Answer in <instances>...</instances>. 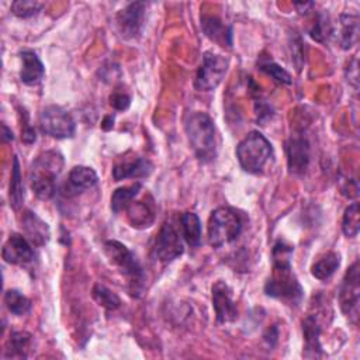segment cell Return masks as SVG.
<instances>
[{
  "instance_id": "39",
  "label": "cell",
  "mask_w": 360,
  "mask_h": 360,
  "mask_svg": "<svg viewBox=\"0 0 360 360\" xmlns=\"http://www.w3.org/2000/svg\"><path fill=\"white\" fill-rule=\"evenodd\" d=\"M262 107H266V111H267V112H270V108H269V105H266V104H263V103H260V105H259V108H260V110H262ZM270 114H271V112H270ZM257 115H259V118H257V120H259V121H260V122H262V121H263V115H266V114H264V112H260V114H257ZM266 118H270V117H269V115H266Z\"/></svg>"
},
{
  "instance_id": "37",
  "label": "cell",
  "mask_w": 360,
  "mask_h": 360,
  "mask_svg": "<svg viewBox=\"0 0 360 360\" xmlns=\"http://www.w3.org/2000/svg\"><path fill=\"white\" fill-rule=\"evenodd\" d=\"M294 6H295V7L298 8V11L302 14V13H308L307 8H312V7H314V3H295Z\"/></svg>"
},
{
  "instance_id": "11",
  "label": "cell",
  "mask_w": 360,
  "mask_h": 360,
  "mask_svg": "<svg viewBox=\"0 0 360 360\" xmlns=\"http://www.w3.org/2000/svg\"><path fill=\"white\" fill-rule=\"evenodd\" d=\"M212 307L215 311L217 321L221 323L232 322L238 316V308L236 302L232 298V290L231 287L222 281L218 280L212 285Z\"/></svg>"
},
{
  "instance_id": "18",
  "label": "cell",
  "mask_w": 360,
  "mask_h": 360,
  "mask_svg": "<svg viewBox=\"0 0 360 360\" xmlns=\"http://www.w3.org/2000/svg\"><path fill=\"white\" fill-rule=\"evenodd\" d=\"M20 59H21V70H20L21 82L28 86L38 84L45 75V68L41 59L38 58V55L34 51L24 49L20 52Z\"/></svg>"
},
{
  "instance_id": "5",
  "label": "cell",
  "mask_w": 360,
  "mask_h": 360,
  "mask_svg": "<svg viewBox=\"0 0 360 360\" xmlns=\"http://www.w3.org/2000/svg\"><path fill=\"white\" fill-rule=\"evenodd\" d=\"M236 158L245 172L259 174L273 159V148L262 132L252 131L236 146Z\"/></svg>"
},
{
  "instance_id": "10",
  "label": "cell",
  "mask_w": 360,
  "mask_h": 360,
  "mask_svg": "<svg viewBox=\"0 0 360 360\" xmlns=\"http://www.w3.org/2000/svg\"><path fill=\"white\" fill-rule=\"evenodd\" d=\"M184 252L183 249V242L177 231L170 222H165L156 235L155 245H153V253L155 256L163 262L169 263L179 256H181Z\"/></svg>"
},
{
  "instance_id": "33",
  "label": "cell",
  "mask_w": 360,
  "mask_h": 360,
  "mask_svg": "<svg viewBox=\"0 0 360 360\" xmlns=\"http://www.w3.org/2000/svg\"><path fill=\"white\" fill-rule=\"evenodd\" d=\"M311 37L315 39V41H319V42H323L328 39V37L330 35V24H329V20L326 15L321 14L318 15L316 21L314 22L311 31H309Z\"/></svg>"
},
{
  "instance_id": "15",
  "label": "cell",
  "mask_w": 360,
  "mask_h": 360,
  "mask_svg": "<svg viewBox=\"0 0 360 360\" xmlns=\"http://www.w3.org/2000/svg\"><path fill=\"white\" fill-rule=\"evenodd\" d=\"M287 163L294 174H302L309 163V143L304 136H291L287 143Z\"/></svg>"
},
{
  "instance_id": "1",
  "label": "cell",
  "mask_w": 360,
  "mask_h": 360,
  "mask_svg": "<svg viewBox=\"0 0 360 360\" xmlns=\"http://www.w3.org/2000/svg\"><path fill=\"white\" fill-rule=\"evenodd\" d=\"M273 273L264 285V292L270 297L298 304L302 298V287L291 270L292 246L278 240L273 248Z\"/></svg>"
},
{
  "instance_id": "4",
  "label": "cell",
  "mask_w": 360,
  "mask_h": 360,
  "mask_svg": "<svg viewBox=\"0 0 360 360\" xmlns=\"http://www.w3.org/2000/svg\"><path fill=\"white\" fill-rule=\"evenodd\" d=\"M104 252L108 260L127 277L129 294L139 297L145 287V271L136 256L118 240H107L104 243Z\"/></svg>"
},
{
  "instance_id": "32",
  "label": "cell",
  "mask_w": 360,
  "mask_h": 360,
  "mask_svg": "<svg viewBox=\"0 0 360 360\" xmlns=\"http://www.w3.org/2000/svg\"><path fill=\"white\" fill-rule=\"evenodd\" d=\"M44 7V3L35 0H17L11 3V13L20 18L37 15Z\"/></svg>"
},
{
  "instance_id": "17",
  "label": "cell",
  "mask_w": 360,
  "mask_h": 360,
  "mask_svg": "<svg viewBox=\"0 0 360 360\" xmlns=\"http://www.w3.org/2000/svg\"><path fill=\"white\" fill-rule=\"evenodd\" d=\"M201 27L204 34L219 46H232V28L217 15H201Z\"/></svg>"
},
{
  "instance_id": "34",
  "label": "cell",
  "mask_w": 360,
  "mask_h": 360,
  "mask_svg": "<svg viewBox=\"0 0 360 360\" xmlns=\"http://www.w3.org/2000/svg\"><path fill=\"white\" fill-rule=\"evenodd\" d=\"M110 104L114 110H118V111H124L129 107L131 104V98L128 94L125 93H120V91H114L111 96H110Z\"/></svg>"
},
{
  "instance_id": "26",
  "label": "cell",
  "mask_w": 360,
  "mask_h": 360,
  "mask_svg": "<svg viewBox=\"0 0 360 360\" xmlns=\"http://www.w3.org/2000/svg\"><path fill=\"white\" fill-rule=\"evenodd\" d=\"M141 188H142V184L141 183H135V184L120 187V188L114 190V193L111 195V210L114 212H121V211L127 210L128 205L138 195Z\"/></svg>"
},
{
  "instance_id": "29",
  "label": "cell",
  "mask_w": 360,
  "mask_h": 360,
  "mask_svg": "<svg viewBox=\"0 0 360 360\" xmlns=\"http://www.w3.org/2000/svg\"><path fill=\"white\" fill-rule=\"evenodd\" d=\"M360 229V208L359 202L350 204L343 214L342 219V231L347 238L357 236Z\"/></svg>"
},
{
  "instance_id": "38",
  "label": "cell",
  "mask_w": 360,
  "mask_h": 360,
  "mask_svg": "<svg viewBox=\"0 0 360 360\" xmlns=\"http://www.w3.org/2000/svg\"><path fill=\"white\" fill-rule=\"evenodd\" d=\"M1 128H3V139H4V141H13V139H14L13 132L7 128V125H6V124H3V125H1Z\"/></svg>"
},
{
  "instance_id": "16",
  "label": "cell",
  "mask_w": 360,
  "mask_h": 360,
  "mask_svg": "<svg viewBox=\"0 0 360 360\" xmlns=\"http://www.w3.org/2000/svg\"><path fill=\"white\" fill-rule=\"evenodd\" d=\"M127 217L132 228L145 229L149 228L155 222L156 210L155 202L150 195L139 200L132 201L127 208Z\"/></svg>"
},
{
  "instance_id": "8",
  "label": "cell",
  "mask_w": 360,
  "mask_h": 360,
  "mask_svg": "<svg viewBox=\"0 0 360 360\" xmlns=\"http://www.w3.org/2000/svg\"><path fill=\"white\" fill-rule=\"evenodd\" d=\"M41 131L58 139L72 138L75 134V121L72 115L60 105H46L39 114Z\"/></svg>"
},
{
  "instance_id": "22",
  "label": "cell",
  "mask_w": 360,
  "mask_h": 360,
  "mask_svg": "<svg viewBox=\"0 0 360 360\" xmlns=\"http://www.w3.org/2000/svg\"><path fill=\"white\" fill-rule=\"evenodd\" d=\"M22 226L31 239L32 243L35 245H44L49 239V228L48 225L39 219L35 212L27 211L22 217Z\"/></svg>"
},
{
  "instance_id": "31",
  "label": "cell",
  "mask_w": 360,
  "mask_h": 360,
  "mask_svg": "<svg viewBox=\"0 0 360 360\" xmlns=\"http://www.w3.org/2000/svg\"><path fill=\"white\" fill-rule=\"evenodd\" d=\"M259 69L264 72L266 75L271 76L276 82L283 83V84H291L292 79L287 70H284L280 65L273 62L271 59H262L259 62Z\"/></svg>"
},
{
  "instance_id": "7",
  "label": "cell",
  "mask_w": 360,
  "mask_h": 360,
  "mask_svg": "<svg viewBox=\"0 0 360 360\" xmlns=\"http://www.w3.org/2000/svg\"><path fill=\"white\" fill-rule=\"evenodd\" d=\"M229 60L215 52L207 51L202 55L201 65L197 70L194 87L198 91H211L222 82L226 75Z\"/></svg>"
},
{
  "instance_id": "24",
  "label": "cell",
  "mask_w": 360,
  "mask_h": 360,
  "mask_svg": "<svg viewBox=\"0 0 360 360\" xmlns=\"http://www.w3.org/2000/svg\"><path fill=\"white\" fill-rule=\"evenodd\" d=\"M339 264L340 256L335 252H329L311 266V273L318 280H328L338 270Z\"/></svg>"
},
{
  "instance_id": "3",
  "label": "cell",
  "mask_w": 360,
  "mask_h": 360,
  "mask_svg": "<svg viewBox=\"0 0 360 360\" xmlns=\"http://www.w3.org/2000/svg\"><path fill=\"white\" fill-rule=\"evenodd\" d=\"M65 160L60 152L46 150L31 165L30 183L34 194L41 200H49L56 190V179L63 169Z\"/></svg>"
},
{
  "instance_id": "9",
  "label": "cell",
  "mask_w": 360,
  "mask_h": 360,
  "mask_svg": "<svg viewBox=\"0 0 360 360\" xmlns=\"http://www.w3.org/2000/svg\"><path fill=\"white\" fill-rule=\"evenodd\" d=\"M359 280H360L359 262H354L346 271L343 283L340 285V291H339L340 308L343 314L349 318V321H352L353 323H356L359 318V295H360Z\"/></svg>"
},
{
  "instance_id": "21",
  "label": "cell",
  "mask_w": 360,
  "mask_h": 360,
  "mask_svg": "<svg viewBox=\"0 0 360 360\" xmlns=\"http://www.w3.org/2000/svg\"><path fill=\"white\" fill-rule=\"evenodd\" d=\"M98 177L97 173L87 166H75L69 173V190L75 191V194L82 193L83 190L91 188L97 184Z\"/></svg>"
},
{
  "instance_id": "12",
  "label": "cell",
  "mask_w": 360,
  "mask_h": 360,
  "mask_svg": "<svg viewBox=\"0 0 360 360\" xmlns=\"http://www.w3.org/2000/svg\"><path fill=\"white\" fill-rule=\"evenodd\" d=\"M145 7L146 4L143 1H135L129 3L125 8L118 11L117 25L124 38L132 39L141 32L145 17Z\"/></svg>"
},
{
  "instance_id": "23",
  "label": "cell",
  "mask_w": 360,
  "mask_h": 360,
  "mask_svg": "<svg viewBox=\"0 0 360 360\" xmlns=\"http://www.w3.org/2000/svg\"><path fill=\"white\" fill-rule=\"evenodd\" d=\"M183 238L191 248H197L201 243V221L195 212H184L180 218Z\"/></svg>"
},
{
  "instance_id": "6",
  "label": "cell",
  "mask_w": 360,
  "mask_h": 360,
  "mask_svg": "<svg viewBox=\"0 0 360 360\" xmlns=\"http://www.w3.org/2000/svg\"><path fill=\"white\" fill-rule=\"evenodd\" d=\"M242 218L231 207H218L208 218V242L212 248H221L233 242L242 232Z\"/></svg>"
},
{
  "instance_id": "30",
  "label": "cell",
  "mask_w": 360,
  "mask_h": 360,
  "mask_svg": "<svg viewBox=\"0 0 360 360\" xmlns=\"http://www.w3.org/2000/svg\"><path fill=\"white\" fill-rule=\"evenodd\" d=\"M93 298L97 301L98 305H101V307H104L105 309H110V311L117 309L121 305L120 297L103 284H96L93 287Z\"/></svg>"
},
{
  "instance_id": "28",
  "label": "cell",
  "mask_w": 360,
  "mask_h": 360,
  "mask_svg": "<svg viewBox=\"0 0 360 360\" xmlns=\"http://www.w3.org/2000/svg\"><path fill=\"white\" fill-rule=\"evenodd\" d=\"M4 302L8 311L17 316L25 315L31 309V301L17 290H7L4 294Z\"/></svg>"
},
{
  "instance_id": "14",
  "label": "cell",
  "mask_w": 360,
  "mask_h": 360,
  "mask_svg": "<svg viewBox=\"0 0 360 360\" xmlns=\"http://www.w3.org/2000/svg\"><path fill=\"white\" fill-rule=\"evenodd\" d=\"M153 170V165L149 159L136 156L132 159H124L114 165L112 177L115 181L125 179H143L148 177Z\"/></svg>"
},
{
  "instance_id": "36",
  "label": "cell",
  "mask_w": 360,
  "mask_h": 360,
  "mask_svg": "<svg viewBox=\"0 0 360 360\" xmlns=\"http://www.w3.org/2000/svg\"><path fill=\"white\" fill-rule=\"evenodd\" d=\"M112 125H114V117H112V115H107V117L104 118V121L101 122V128L105 129V131L111 129Z\"/></svg>"
},
{
  "instance_id": "2",
  "label": "cell",
  "mask_w": 360,
  "mask_h": 360,
  "mask_svg": "<svg viewBox=\"0 0 360 360\" xmlns=\"http://www.w3.org/2000/svg\"><path fill=\"white\" fill-rule=\"evenodd\" d=\"M184 131L195 158L202 162H211L217 155L215 127L207 112L193 111L184 118Z\"/></svg>"
},
{
  "instance_id": "19",
  "label": "cell",
  "mask_w": 360,
  "mask_h": 360,
  "mask_svg": "<svg viewBox=\"0 0 360 360\" xmlns=\"http://www.w3.org/2000/svg\"><path fill=\"white\" fill-rule=\"evenodd\" d=\"M302 332L305 340V356L319 357L322 354V346L319 342L321 326L314 315H308L302 321Z\"/></svg>"
},
{
  "instance_id": "13",
  "label": "cell",
  "mask_w": 360,
  "mask_h": 360,
  "mask_svg": "<svg viewBox=\"0 0 360 360\" xmlns=\"http://www.w3.org/2000/svg\"><path fill=\"white\" fill-rule=\"evenodd\" d=\"M3 259L10 264H28L34 260L32 246L21 233H11L3 245Z\"/></svg>"
},
{
  "instance_id": "27",
  "label": "cell",
  "mask_w": 360,
  "mask_h": 360,
  "mask_svg": "<svg viewBox=\"0 0 360 360\" xmlns=\"http://www.w3.org/2000/svg\"><path fill=\"white\" fill-rule=\"evenodd\" d=\"M31 343V335L27 332H11L7 342V352L10 357L25 359Z\"/></svg>"
},
{
  "instance_id": "25",
  "label": "cell",
  "mask_w": 360,
  "mask_h": 360,
  "mask_svg": "<svg viewBox=\"0 0 360 360\" xmlns=\"http://www.w3.org/2000/svg\"><path fill=\"white\" fill-rule=\"evenodd\" d=\"M8 198H10V207L13 210H18L22 205V201H24V187H22L20 163H18V158L17 156H14V159H13V170H11V179H10Z\"/></svg>"
},
{
  "instance_id": "20",
  "label": "cell",
  "mask_w": 360,
  "mask_h": 360,
  "mask_svg": "<svg viewBox=\"0 0 360 360\" xmlns=\"http://www.w3.org/2000/svg\"><path fill=\"white\" fill-rule=\"evenodd\" d=\"M340 34L339 44L343 49H350L359 39V15L356 13H343L339 17Z\"/></svg>"
},
{
  "instance_id": "35",
  "label": "cell",
  "mask_w": 360,
  "mask_h": 360,
  "mask_svg": "<svg viewBox=\"0 0 360 360\" xmlns=\"http://www.w3.org/2000/svg\"><path fill=\"white\" fill-rule=\"evenodd\" d=\"M35 138H37L35 129L28 124V117H27V120L24 121L22 128H21V141L27 145H31L35 142Z\"/></svg>"
}]
</instances>
